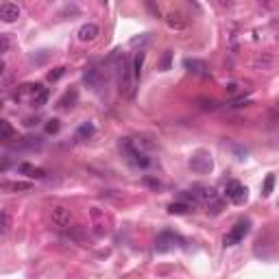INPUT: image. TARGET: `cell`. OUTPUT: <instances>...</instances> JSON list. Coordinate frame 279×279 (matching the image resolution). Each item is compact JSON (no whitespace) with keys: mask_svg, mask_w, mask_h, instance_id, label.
<instances>
[{"mask_svg":"<svg viewBox=\"0 0 279 279\" xmlns=\"http://www.w3.org/2000/svg\"><path fill=\"white\" fill-rule=\"evenodd\" d=\"M270 63H273V57H257L255 61H253L255 68H264V70H266Z\"/></svg>","mask_w":279,"mask_h":279,"instance_id":"obj_25","label":"cell"},{"mask_svg":"<svg viewBox=\"0 0 279 279\" xmlns=\"http://www.w3.org/2000/svg\"><path fill=\"white\" fill-rule=\"evenodd\" d=\"M20 18V7L13 5V3H3L0 5V20L7 24L16 22V20Z\"/></svg>","mask_w":279,"mask_h":279,"instance_id":"obj_12","label":"cell"},{"mask_svg":"<svg viewBox=\"0 0 279 279\" xmlns=\"http://www.w3.org/2000/svg\"><path fill=\"white\" fill-rule=\"evenodd\" d=\"M63 72H65V68H55L52 72H48V79H50V81H57V79L61 77Z\"/></svg>","mask_w":279,"mask_h":279,"instance_id":"obj_30","label":"cell"},{"mask_svg":"<svg viewBox=\"0 0 279 279\" xmlns=\"http://www.w3.org/2000/svg\"><path fill=\"white\" fill-rule=\"evenodd\" d=\"M37 122H39V118H26L24 120L26 127H37Z\"/></svg>","mask_w":279,"mask_h":279,"instance_id":"obj_33","label":"cell"},{"mask_svg":"<svg viewBox=\"0 0 279 279\" xmlns=\"http://www.w3.org/2000/svg\"><path fill=\"white\" fill-rule=\"evenodd\" d=\"M18 170L22 172V175L31 177V179H44V177H46V170L37 168V166H33V164H20Z\"/></svg>","mask_w":279,"mask_h":279,"instance_id":"obj_16","label":"cell"},{"mask_svg":"<svg viewBox=\"0 0 279 279\" xmlns=\"http://www.w3.org/2000/svg\"><path fill=\"white\" fill-rule=\"evenodd\" d=\"M50 221L55 227L59 229H70V225H72V214H70V210L68 207H52L50 212Z\"/></svg>","mask_w":279,"mask_h":279,"instance_id":"obj_9","label":"cell"},{"mask_svg":"<svg viewBox=\"0 0 279 279\" xmlns=\"http://www.w3.org/2000/svg\"><path fill=\"white\" fill-rule=\"evenodd\" d=\"M273 185H275V175H268L266 181L262 185V194L264 196H270V192H273Z\"/></svg>","mask_w":279,"mask_h":279,"instance_id":"obj_23","label":"cell"},{"mask_svg":"<svg viewBox=\"0 0 279 279\" xmlns=\"http://www.w3.org/2000/svg\"><path fill=\"white\" fill-rule=\"evenodd\" d=\"M3 190L7 192H29L33 190V183H24V181H5Z\"/></svg>","mask_w":279,"mask_h":279,"instance_id":"obj_19","label":"cell"},{"mask_svg":"<svg viewBox=\"0 0 279 279\" xmlns=\"http://www.w3.org/2000/svg\"><path fill=\"white\" fill-rule=\"evenodd\" d=\"M166 24L170 31H185L190 26V18L183 11H170L166 13Z\"/></svg>","mask_w":279,"mask_h":279,"instance_id":"obj_8","label":"cell"},{"mask_svg":"<svg viewBox=\"0 0 279 279\" xmlns=\"http://www.w3.org/2000/svg\"><path fill=\"white\" fill-rule=\"evenodd\" d=\"M109 65H111V72L116 75V81H118V88H120V94L122 96H133V88H135V77H133V70L129 65V59L122 50H116L109 59Z\"/></svg>","mask_w":279,"mask_h":279,"instance_id":"obj_1","label":"cell"},{"mask_svg":"<svg viewBox=\"0 0 279 279\" xmlns=\"http://www.w3.org/2000/svg\"><path fill=\"white\" fill-rule=\"evenodd\" d=\"M16 149H20V151H42L44 149V140L37 137V135H26L22 140H18Z\"/></svg>","mask_w":279,"mask_h":279,"instance_id":"obj_11","label":"cell"},{"mask_svg":"<svg viewBox=\"0 0 279 279\" xmlns=\"http://www.w3.org/2000/svg\"><path fill=\"white\" fill-rule=\"evenodd\" d=\"M77 98H79V92H77L75 88H72L70 92H65V94H63L61 98H59L57 107H59V109H72V107L77 105Z\"/></svg>","mask_w":279,"mask_h":279,"instance_id":"obj_15","label":"cell"},{"mask_svg":"<svg viewBox=\"0 0 279 279\" xmlns=\"http://www.w3.org/2000/svg\"><path fill=\"white\" fill-rule=\"evenodd\" d=\"M83 81H85V85H88V88L98 90V85H101V81H103V75L98 72V68L90 65V68H85V72H83Z\"/></svg>","mask_w":279,"mask_h":279,"instance_id":"obj_14","label":"cell"},{"mask_svg":"<svg viewBox=\"0 0 279 279\" xmlns=\"http://www.w3.org/2000/svg\"><path fill=\"white\" fill-rule=\"evenodd\" d=\"M236 88H238L236 83H229V85H227V92H229V94H236Z\"/></svg>","mask_w":279,"mask_h":279,"instance_id":"obj_34","label":"cell"},{"mask_svg":"<svg viewBox=\"0 0 279 279\" xmlns=\"http://www.w3.org/2000/svg\"><path fill=\"white\" fill-rule=\"evenodd\" d=\"M18 135H16V131H13V127H11V122L9 120H0V140H3L5 144H9V142H13Z\"/></svg>","mask_w":279,"mask_h":279,"instance_id":"obj_17","label":"cell"},{"mask_svg":"<svg viewBox=\"0 0 279 279\" xmlns=\"http://www.w3.org/2000/svg\"><path fill=\"white\" fill-rule=\"evenodd\" d=\"M170 59H172V50H166L164 57H162V63H159V68H162V70H170Z\"/></svg>","mask_w":279,"mask_h":279,"instance_id":"obj_26","label":"cell"},{"mask_svg":"<svg viewBox=\"0 0 279 279\" xmlns=\"http://www.w3.org/2000/svg\"><path fill=\"white\" fill-rule=\"evenodd\" d=\"M179 244H181V238H179L175 231H162L155 240V251L157 253H168V251L179 247Z\"/></svg>","mask_w":279,"mask_h":279,"instance_id":"obj_6","label":"cell"},{"mask_svg":"<svg viewBox=\"0 0 279 279\" xmlns=\"http://www.w3.org/2000/svg\"><path fill=\"white\" fill-rule=\"evenodd\" d=\"M249 231H251V223L249 221H240V223H236L234 227H231V231L227 236H225V240L223 244L225 247H236V244H240L244 238L249 236Z\"/></svg>","mask_w":279,"mask_h":279,"instance_id":"obj_3","label":"cell"},{"mask_svg":"<svg viewBox=\"0 0 279 279\" xmlns=\"http://www.w3.org/2000/svg\"><path fill=\"white\" fill-rule=\"evenodd\" d=\"M190 168L198 172V175H207V172H212V168H214V159H212L210 153L198 151L190 157Z\"/></svg>","mask_w":279,"mask_h":279,"instance_id":"obj_4","label":"cell"},{"mask_svg":"<svg viewBox=\"0 0 279 279\" xmlns=\"http://www.w3.org/2000/svg\"><path fill=\"white\" fill-rule=\"evenodd\" d=\"M0 44H3V55H5V52L9 50V35H7V33L0 35Z\"/></svg>","mask_w":279,"mask_h":279,"instance_id":"obj_31","label":"cell"},{"mask_svg":"<svg viewBox=\"0 0 279 279\" xmlns=\"http://www.w3.org/2000/svg\"><path fill=\"white\" fill-rule=\"evenodd\" d=\"M46 101H48V90L42 88V90H39L37 94H35V98L31 101V105H33V107H44Z\"/></svg>","mask_w":279,"mask_h":279,"instance_id":"obj_22","label":"cell"},{"mask_svg":"<svg viewBox=\"0 0 279 279\" xmlns=\"http://www.w3.org/2000/svg\"><path fill=\"white\" fill-rule=\"evenodd\" d=\"M118 146H120L122 155L124 159L133 166V168H140V170H146L149 166L153 164V159L149 157V153H146V149H149L151 144L142 142V140H135V137H122L120 142H118Z\"/></svg>","mask_w":279,"mask_h":279,"instance_id":"obj_2","label":"cell"},{"mask_svg":"<svg viewBox=\"0 0 279 279\" xmlns=\"http://www.w3.org/2000/svg\"><path fill=\"white\" fill-rule=\"evenodd\" d=\"M190 192L194 194V198L196 201H203V203H214V201H218V192L212 188V185H205V183H194L190 188Z\"/></svg>","mask_w":279,"mask_h":279,"instance_id":"obj_7","label":"cell"},{"mask_svg":"<svg viewBox=\"0 0 279 279\" xmlns=\"http://www.w3.org/2000/svg\"><path fill=\"white\" fill-rule=\"evenodd\" d=\"M94 124H92V122H83L81 124V127H79L77 129V133H75V140H77V142H83V140H90L92 135H94Z\"/></svg>","mask_w":279,"mask_h":279,"instance_id":"obj_18","label":"cell"},{"mask_svg":"<svg viewBox=\"0 0 279 279\" xmlns=\"http://www.w3.org/2000/svg\"><path fill=\"white\" fill-rule=\"evenodd\" d=\"M59 129H61V124H59V120H48V124H46V133L48 135H55V133H59Z\"/></svg>","mask_w":279,"mask_h":279,"instance_id":"obj_24","label":"cell"},{"mask_svg":"<svg viewBox=\"0 0 279 279\" xmlns=\"http://www.w3.org/2000/svg\"><path fill=\"white\" fill-rule=\"evenodd\" d=\"M198 103H203L205 109H216V101H205V98H201Z\"/></svg>","mask_w":279,"mask_h":279,"instance_id":"obj_32","label":"cell"},{"mask_svg":"<svg viewBox=\"0 0 279 279\" xmlns=\"http://www.w3.org/2000/svg\"><path fill=\"white\" fill-rule=\"evenodd\" d=\"M144 183H146V185H149V188H153V190H159V188H162V183H159V181H157V179H153V177H149V175H146V177H144Z\"/></svg>","mask_w":279,"mask_h":279,"instance_id":"obj_27","label":"cell"},{"mask_svg":"<svg viewBox=\"0 0 279 279\" xmlns=\"http://www.w3.org/2000/svg\"><path fill=\"white\" fill-rule=\"evenodd\" d=\"M101 35V29H98V24H94V22H85L81 29H79V33H77V37H79V42H94V39Z\"/></svg>","mask_w":279,"mask_h":279,"instance_id":"obj_10","label":"cell"},{"mask_svg":"<svg viewBox=\"0 0 279 279\" xmlns=\"http://www.w3.org/2000/svg\"><path fill=\"white\" fill-rule=\"evenodd\" d=\"M225 196H227L231 203L240 205V203H244V201H247V196H249V190H247V185H242L240 181H236V179H231V181H227V185H225Z\"/></svg>","mask_w":279,"mask_h":279,"instance_id":"obj_5","label":"cell"},{"mask_svg":"<svg viewBox=\"0 0 279 279\" xmlns=\"http://www.w3.org/2000/svg\"><path fill=\"white\" fill-rule=\"evenodd\" d=\"M188 212H192V205L188 203H183V201H175V203H170L168 205V214H188Z\"/></svg>","mask_w":279,"mask_h":279,"instance_id":"obj_20","label":"cell"},{"mask_svg":"<svg viewBox=\"0 0 279 279\" xmlns=\"http://www.w3.org/2000/svg\"><path fill=\"white\" fill-rule=\"evenodd\" d=\"M9 225H11V221H9V212H3V234H7L9 231Z\"/></svg>","mask_w":279,"mask_h":279,"instance_id":"obj_29","label":"cell"},{"mask_svg":"<svg viewBox=\"0 0 279 279\" xmlns=\"http://www.w3.org/2000/svg\"><path fill=\"white\" fill-rule=\"evenodd\" d=\"M183 65L188 68L192 75H198V77H210V68L203 59H185Z\"/></svg>","mask_w":279,"mask_h":279,"instance_id":"obj_13","label":"cell"},{"mask_svg":"<svg viewBox=\"0 0 279 279\" xmlns=\"http://www.w3.org/2000/svg\"><path fill=\"white\" fill-rule=\"evenodd\" d=\"M48 57H50V52L42 50V55H39V57H35V55L31 57V63H44V61H46V59H48Z\"/></svg>","mask_w":279,"mask_h":279,"instance_id":"obj_28","label":"cell"},{"mask_svg":"<svg viewBox=\"0 0 279 279\" xmlns=\"http://www.w3.org/2000/svg\"><path fill=\"white\" fill-rule=\"evenodd\" d=\"M144 50H140L137 55H135V59H133V77H135V81L140 77H142V65H144Z\"/></svg>","mask_w":279,"mask_h":279,"instance_id":"obj_21","label":"cell"}]
</instances>
